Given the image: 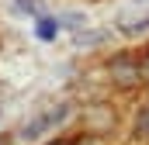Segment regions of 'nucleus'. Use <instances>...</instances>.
<instances>
[{"label": "nucleus", "instance_id": "obj_5", "mask_svg": "<svg viewBox=\"0 0 149 145\" xmlns=\"http://www.w3.org/2000/svg\"><path fill=\"white\" fill-rule=\"evenodd\" d=\"M73 145H101V142H97V138H94V135H80V138H76Z\"/></svg>", "mask_w": 149, "mask_h": 145}, {"label": "nucleus", "instance_id": "obj_3", "mask_svg": "<svg viewBox=\"0 0 149 145\" xmlns=\"http://www.w3.org/2000/svg\"><path fill=\"white\" fill-rule=\"evenodd\" d=\"M35 31H38V38H42V41H52V38H56V31H59V24H56L52 17H42Z\"/></svg>", "mask_w": 149, "mask_h": 145}, {"label": "nucleus", "instance_id": "obj_7", "mask_svg": "<svg viewBox=\"0 0 149 145\" xmlns=\"http://www.w3.org/2000/svg\"><path fill=\"white\" fill-rule=\"evenodd\" d=\"M52 145H70V142H52Z\"/></svg>", "mask_w": 149, "mask_h": 145}, {"label": "nucleus", "instance_id": "obj_4", "mask_svg": "<svg viewBox=\"0 0 149 145\" xmlns=\"http://www.w3.org/2000/svg\"><path fill=\"white\" fill-rule=\"evenodd\" d=\"M135 135L139 138H149V107H142L139 117H135Z\"/></svg>", "mask_w": 149, "mask_h": 145}, {"label": "nucleus", "instance_id": "obj_1", "mask_svg": "<svg viewBox=\"0 0 149 145\" xmlns=\"http://www.w3.org/2000/svg\"><path fill=\"white\" fill-rule=\"evenodd\" d=\"M66 117H70V107L63 104L59 110H49V114H42V117H35V121H28V124L21 128V138L31 142V138H38L42 131H49L52 124H59V121H66Z\"/></svg>", "mask_w": 149, "mask_h": 145}, {"label": "nucleus", "instance_id": "obj_6", "mask_svg": "<svg viewBox=\"0 0 149 145\" xmlns=\"http://www.w3.org/2000/svg\"><path fill=\"white\" fill-rule=\"evenodd\" d=\"M142 69H149V52H146V59H142Z\"/></svg>", "mask_w": 149, "mask_h": 145}, {"label": "nucleus", "instance_id": "obj_2", "mask_svg": "<svg viewBox=\"0 0 149 145\" xmlns=\"http://www.w3.org/2000/svg\"><path fill=\"white\" fill-rule=\"evenodd\" d=\"M111 76L121 86H135L139 76H142V66H139V62H128V59H114L111 62Z\"/></svg>", "mask_w": 149, "mask_h": 145}]
</instances>
